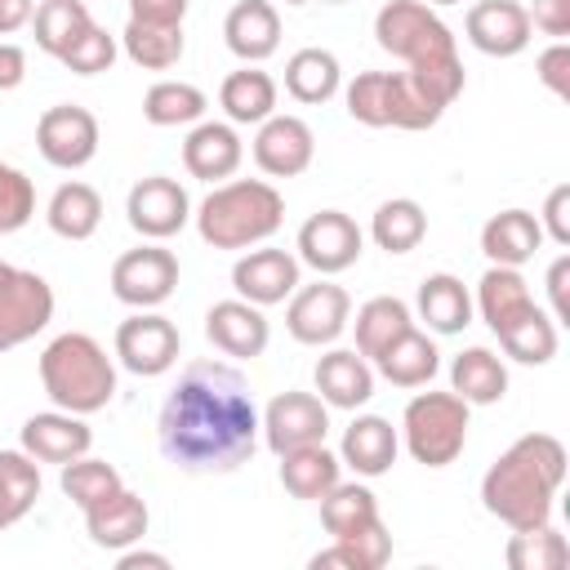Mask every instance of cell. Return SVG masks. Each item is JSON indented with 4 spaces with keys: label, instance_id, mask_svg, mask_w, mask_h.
I'll list each match as a JSON object with an SVG mask.
<instances>
[{
    "label": "cell",
    "instance_id": "obj_44",
    "mask_svg": "<svg viewBox=\"0 0 570 570\" xmlns=\"http://www.w3.org/2000/svg\"><path fill=\"white\" fill-rule=\"evenodd\" d=\"M503 557L512 570H561L570 561V543L561 539V530L552 521H539V525L512 530Z\"/></svg>",
    "mask_w": 570,
    "mask_h": 570
},
{
    "label": "cell",
    "instance_id": "obj_28",
    "mask_svg": "<svg viewBox=\"0 0 570 570\" xmlns=\"http://www.w3.org/2000/svg\"><path fill=\"white\" fill-rule=\"evenodd\" d=\"M414 312L428 325V334H463L472 325V294H468V285L459 276L432 272V276L419 281Z\"/></svg>",
    "mask_w": 570,
    "mask_h": 570
},
{
    "label": "cell",
    "instance_id": "obj_17",
    "mask_svg": "<svg viewBox=\"0 0 570 570\" xmlns=\"http://www.w3.org/2000/svg\"><path fill=\"white\" fill-rule=\"evenodd\" d=\"M316 156V134L303 116L272 111L254 134V165L267 178H298Z\"/></svg>",
    "mask_w": 570,
    "mask_h": 570
},
{
    "label": "cell",
    "instance_id": "obj_41",
    "mask_svg": "<svg viewBox=\"0 0 570 570\" xmlns=\"http://www.w3.org/2000/svg\"><path fill=\"white\" fill-rule=\"evenodd\" d=\"M205 89H196L191 80H156L147 94H142V116L147 125L156 129H178V125H196L205 120Z\"/></svg>",
    "mask_w": 570,
    "mask_h": 570
},
{
    "label": "cell",
    "instance_id": "obj_6",
    "mask_svg": "<svg viewBox=\"0 0 570 570\" xmlns=\"http://www.w3.org/2000/svg\"><path fill=\"white\" fill-rule=\"evenodd\" d=\"M347 116L370 129H432L445 107H436L410 71H361L343 89Z\"/></svg>",
    "mask_w": 570,
    "mask_h": 570
},
{
    "label": "cell",
    "instance_id": "obj_51",
    "mask_svg": "<svg viewBox=\"0 0 570 570\" xmlns=\"http://www.w3.org/2000/svg\"><path fill=\"white\" fill-rule=\"evenodd\" d=\"M525 13H530V27H539L543 36L552 40L570 36V0H534Z\"/></svg>",
    "mask_w": 570,
    "mask_h": 570
},
{
    "label": "cell",
    "instance_id": "obj_1",
    "mask_svg": "<svg viewBox=\"0 0 570 570\" xmlns=\"http://www.w3.org/2000/svg\"><path fill=\"white\" fill-rule=\"evenodd\" d=\"M156 441L169 468L191 476H223L258 450V405L245 374L227 361H187L169 387Z\"/></svg>",
    "mask_w": 570,
    "mask_h": 570
},
{
    "label": "cell",
    "instance_id": "obj_23",
    "mask_svg": "<svg viewBox=\"0 0 570 570\" xmlns=\"http://www.w3.org/2000/svg\"><path fill=\"white\" fill-rule=\"evenodd\" d=\"M151 525V512L142 503V494H134L129 485L111 490L107 499H98L94 508H85V530H89V543L94 548H107V552H120L129 543H138Z\"/></svg>",
    "mask_w": 570,
    "mask_h": 570
},
{
    "label": "cell",
    "instance_id": "obj_56",
    "mask_svg": "<svg viewBox=\"0 0 570 570\" xmlns=\"http://www.w3.org/2000/svg\"><path fill=\"white\" fill-rule=\"evenodd\" d=\"M423 4H432V9H441V4H459V0H423Z\"/></svg>",
    "mask_w": 570,
    "mask_h": 570
},
{
    "label": "cell",
    "instance_id": "obj_8",
    "mask_svg": "<svg viewBox=\"0 0 570 570\" xmlns=\"http://www.w3.org/2000/svg\"><path fill=\"white\" fill-rule=\"evenodd\" d=\"M53 321V289L40 272L0 263V352L31 343Z\"/></svg>",
    "mask_w": 570,
    "mask_h": 570
},
{
    "label": "cell",
    "instance_id": "obj_15",
    "mask_svg": "<svg viewBox=\"0 0 570 570\" xmlns=\"http://www.w3.org/2000/svg\"><path fill=\"white\" fill-rule=\"evenodd\" d=\"M258 432L272 454L316 445L330 432V405L316 392H276L267 401V410L258 414Z\"/></svg>",
    "mask_w": 570,
    "mask_h": 570
},
{
    "label": "cell",
    "instance_id": "obj_31",
    "mask_svg": "<svg viewBox=\"0 0 570 570\" xmlns=\"http://www.w3.org/2000/svg\"><path fill=\"white\" fill-rule=\"evenodd\" d=\"M218 107L232 125H263L276 111V80L258 62H245L218 85Z\"/></svg>",
    "mask_w": 570,
    "mask_h": 570
},
{
    "label": "cell",
    "instance_id": "obj_2",
    "mask_svg": "<svg viewBox=\"0 0 570 570\" xmlns=\"http://www.w3.org/2000/svg\"><path fill=\"white\" fill-rule=\"evenodd\" d=\"M566 481V445L552 432L517 436L481 476V508L508 530L552 521V499Z\"/></svg>",
    "mask_w": 570,
    "mask_h": 570
},
{
    "label": "cell",
    "instance_id": "obj_54",
    "mask_svg": "<svg viewBox=\"0 0 570 570\" xmlns=\"http://www.w3.org/2000/svg\"><path fill=\"white\" fill-rule=\"evenodd\" d=\"M36 13V0H0V36H13L31 22Z\"/></svg>",
    "mask_w": 570,
    "mask_h": 570
},
{
    "label": "cell",
    "instance_id": "obj_53",
    "mask_svg": "<svg viewBox=\"0 0 570 570\" xmlns=\"http://www.w3.org/2000/svg\"><path fill=\"white\" fill-rule=\"evenodd\" d=\"M27 80V53L13 40H0V89H18Z\"/></svg>",
    "mask_w": 570,
    "mask_h": 570
},
{
    "label": "cell",
    "instance_id": "obj_7",
    "mask_svg": "<svg viewBox=\"0 0 570 570\" xmlns=\"http://www.w3.org/2000/svg\"><path fill=\"white\" fill-rule=\"evenodd\" d=\"M472 405L454 392H419L410 396L401 414V441L414 463L423 468H450L468 445V414Z\"/></svg>",
    "mask_w": 570,
    "mask_h": 570
},
{
    "label": "cell",
    "instance_id": "obj_32",
    "mask_svg": "<svg viewBox=\"0 0 570 570\" xmlns=\"http://www.w3.org/2000/svg\"><path fill=\"white\" fill-rule=\"evenodd\" d=\"M450 392L468 405H494L508 396V365L490 347H463L450 361Z\"/></svg>",
    "mask_w": 570,
    "mask_h": 570
},
{
    "label": "cell",
    "instance_id": "obj_11",
    "mask_svg": "<svg viewBox=\"0 0 570 570\" xmlns=\"http://www.w3.org/2000/svg\"><path fill=\"white\" fill-rule=\"evenodd\" d=\"M294 249H298V263L312 267L316 276H338V272H347L365 254V232L343 209H316L298 227Z\"/></svg>",
    "mask_w": 570,
    "mask_h": 570
},
{
    "label": "cell",
    "instance_id": "obj_34",
    "mask_svg": "<svg viewBox=\"0 0 570 570\" xmlns=\"http://www.w3.org/2000/svg\"><path fill=\"white\" fill-rule=\"evenodd\" d=\"M45 223L62 240H89L98 232V223H102V196H98V187H89L80 178L62 183L49 196V205H45Z\"/></svg>",
    "mask_w": 570,
    "mask_h": 570
},
{
    "label": "cell",
    "instance_id": "obj_49",
    "mask_svg": "<svg viewBox=\"0 0 570 570\" xmlns=\"http://www.w3.org/2000/svg\"><path fill=\"white\" fill-rule=\"evenodd\" d=\"M534 218H539L543 236L566 249L570 245V183H557L548 191V200H543V214H534Z\"/></svg>",
    "mask_w": 570,
    "mask_h": 570
},
{
    "label": "cell",
    "instance_id": "obj_12",
    "mask_svg": "<svg viewBox=\"0 0 570 570\" xmlns=\"http://www.w3.org/2000/svg\"><path fill=\"white\" fill-rule=\"evenodd\" d=\"M36 151L53 169H85L98 156V116L80 102L45 107L36 120Z\"/></svg>",
    "mask_w": 570,
    "mask_h": 570
},
{
    "label": "cell",
    "instance_id": "obj_4",
    "mask_svg": "<svg viewBox=\"0 0 570 570\" xmlns=\"http://www.w3.org/2000/svg\"><path fill=\"white\" fill-rule=\"evenodd\" d=\"M196 232L214 249H254L285 223V196L267 178H227L196 205Z\"/></svg>",
    "mask_w": 570,
    "mask_h": 570
},
{
    "label": "cell",
    "instance_id": "obj_16",
    "mask_svg": "<svg viewBox=\"0 0 570 570\" xmlns=\"http://www.w3.org/2000/svg\"><path fill=\"white\" fill-rule=\"evenodd\" d=\"M298 272H303L298 254L276 249V245H258L232 263V289H236V298H245L254 307H272L298 289Z\"/></svg>",
    "mask_w": 570,
    "mask_h": 570
},
{
    "label": "cell",
    "instance_id": "obj_48",
    "mask_svg": "<svg viewBox=\"0 0 570 570\" xmlns=\"http://www.w3.org/2000/svg\"><path fill=\"white\" fill-rule=\"evenodd\" d=\"M534 76L543 80V89H552L557 98H570V45L552 40L539 58H534Z\"/></svg>",
    "mask_w": 570,
    "mask_h": 570
},
{
    "label": "cell",
    "instance_id": "obj_36",
    "mask_svg": "<svg viewBox=\"0 0 570 570\" xmlns=\"http://www.w3.org/2000/svg\"><path fill=\"white\" fill-rule=\"evenodd\" d=\"M316 503H321V525H325L330 539H347V534H356V530L383 521L374 490L361 485V481H338V485H330Z\"/></svg>",
    "mask_w": 570,
    "mask_h": 570
},
{
    "label": "cell",
    "instance_id": "obj_9",
    "mask_svg": "<svg viewBox=\"0 0 570 570\" xmlns=\"http://www.w3.org/2000/svg\"><path fill=\"white\" fill-rule=\"evenodd\" d=\"M174 289H178V258L160 240H142L138 249H125L111 263V294L134 312L160 307Z\"/></svg>",
    "mask_w": 570,
    "mask_h": 570
},
{
    "label": "cell",
    "instance_id": "obj_25",
    "mask_svg": "<svg viewBox=\"0 0 570 570\" xmlns=\"http://www.w3.org/2000/svg\"><path fill=\"white\" fill-rule=\"evenodd\" d=\"M396 450H401V432L383 414H356L338 441V459L356 476H383L396 463Z\"/></svg>",
    "mask_w": 570,
    "mask_h": 570
},
{
    "label": "cell",
    "instance_id": "obj_13",
    "mask_svg": "<svg viewBox=\"0 0 570 570\" xmlns=\"http://www.w3.org/2000/svg\"><path fill=\"white\" fill-rule=\"evenodd\" d=\"M352 321V298L343 285L334 281H316V285H298L289 294L285 307V330L294 343L303 347H330Z\"/></svg>",
    "mask_w": 570,
    "mask_h": 570
},
{
    "label": "cell",
    "instance_id": "obj_19",
    "mask_svg": "<svg viewBox=\"0 0 570 570\" xmlns=\"http://www.w3.org/2000/svg\"><path fill=\"white\" fill-rule=\"evenodd\" d=\"M18 445H22L36 463H58V468H62V463L89 454L94 432H89L85 414H71V410H58V405H53V410L31 414V419L22 423Z\"/></svg>",
    "mask_w": 570,
    "mask_h": 570
},
{
    "label": "cell",
    "instance_id": "obj_3",
    "mask_svg": "<svg viewBox=\"0 0 570 570\" xmlns=\"http://www.w3.org/2000/svg\"><path fill=\"white\" fill-rule=\"evenodd\" d=\"M374 40H379L383 53L405 62L414 85L436 107H450L463 94V62H459L454 31L445 27V18L432 4H423V0H387L374 13Z\"/></svg>",
    "mask_w": 570,
    "mask_h": 570
},
{
    "label": "cell",
    "instance_id": "obj_39",
    "mask_svg": "<svg viewBox=\"0 0 570 570\" xmlns=\"http://www.w3.org/2000/svg\"><path fill=\"white\" fill-rule=\"evenodd\" d=\"M89 27H94V13H89L85 0H40L36 13H31L36 45H40L49 58H62Z\"/></svg>",
    "mask_w": 570,
    "mask_h": 570
},
{
    "label": "cell",
    "instance_id": "obj_43",
    "mask_svg": "<svg viewBox=\"0 0 570 570\" xmlns=\"http://www.w3.org/2000/svg\"><path fill=\"white\" fill-rule=\"evenodd\" d=\"M120 49L142 71H169V67H178L187 40H183V27H151V22L129 18L120 31Z\"/></svg>",
    "mask_w": 570,
    "mask_h": 570
},
{
    "label": "cell",
    "instance_id": "obj_24",
    "mask_svg": "<svg viewBox=\"0 0 570 570\" xmlns=\"http://www.w3.org/2000/svg\"><path fill=\"white\" fill-rule=\"evenodd\" d=\"M223 40L240 62H263L281 49V13L272 0H236L223 18Z\"/></svg>",
    "mask_w": 570,
    "mask_h": 570
},
{
    "label": "cell",
    "instance_id": "obj_52",
    "mask_svg": "<svg viewBox=\"0 0 570 570\" xmlns=\"http://www.w3.org/2000/svg\"><path fill=\"white\" fill-rule=\"evenodd\" d=\"M129 18L151 27H183L187 0H129Z\"/></svg>",
    "mask_w": 570,
    "mask_h": 570
},
{
    "label": "cell",
    "instance_id": "obj_45",
    "mask_svg": "<svg viewBox=\"0 0 570 570\" xmlns=\"http://www.w3.org/2000/svg\"><path fill=\"white\" fill-rule=\"evenodd\" d=\"M58 485H62V494L85 512V508H94L98 499H107L111 490H120L125 481H120V472H116L107 459H89V454H80V459H71V463H62Z\"/></svg>",
    "mask_w": 570,
    "mask_h": 570
},
{
    "label": "cell",
    "instance_id": "obj_20",
    "mask_svg": "<svg viewBox=\"0 0 570 570\" xmlns=\"http://www.w3.org/2000/svg\"><path fill=\"white\" fill-rule=\"evenodd\" d=\"M245 160V142L232 120H196L183 142V165L200 183H227Z\"/></svg>",
    "mask_w": 570,
    "mask_h": 570
},
{
    "label": "cell",
    "instance_id": "obj_33",
    "mask_svg": "<svg viewBox=\"0 0 570 570\" xmlns=\"http://www.w3.org/2000/svg\"><path fill=\"white\" fill-rule=\"evenodd\" d=\"M338 89H343V67H338V58L330 49L307 45V49L289 53V62H285V94L294 102L316 107V102H330Z\"/></svg>",
    "mask_w": 570,
    "mask_h": 570
},
{
    "label": "cell",
    "instance_id": "obj_38",
    "mask_svg": "<svg viewBox=\"0 0 570 570\" xmlns=\"http://www.w3.org/2000/svg\"><path fill=\"white\" fill-rule=\"evenodd\" d=\"M392 561V534L383 521L347 534V539H334L330 548L312 552V570H330V566H343V570H383Z\"/></svg>",
    "mask_w": 570,
    "mask_h": 570
},
{
    "label": "cell",
    "instance_id": "obj_40",
    "mask_svg": "<svg viewBox=\"0 0 570 570\" xmlns=\"http://www.w3.org/2000/svg\"><path fill=\"white\" fill-rule=\"evenodd\" d=\"M370 236H374V245L387 249V254H410V249H419L423 236H428V214H423L419 200L392 196V200H383V205L374 209Z\"/></svg>",
    "mask_w": 570,
    "mask_h": 570
},
{
    "label": "cell",
    "instance_id": "obj_50",
    "mask_svg": "<svg viewBox=\"0 0 570 570\" xmlns=\"http://www.w3.org/2000/svg\"><path fill=\"white\" fill-rule=\"evenodd\" d=\"M548 316L557 321V325H570V254H557L552 263H548Z\"/></svg>",
    "mask_w": 570,
    "mask_h": 570
},
{
    "label": "cell",
    "instance_id": "obj_14",
    "mask_svg": "<svg viewBox=\"0 0 570 570\" xmlns=\"http://www.w3.org/2000/svg\"><path fill=\"white\" fill-rule=\"evenodd\" d=\"M125 218L142 240H169L191 223V196L178 178H138L125 196Z\"/></svg>",
    "mask_w": 570,
    "mask_h": 570
},
{
    "label": "cell",
    "instance_id": "obj_55",
    "mask_svg": "<svg viewBox=\"0 0 570 570\" xmlns=\"http://www.w3.org/2000/svg\"><path fill=\"white\" fill-rule=\"evenodd\" d=\"M142 566H151V570H169V557L165 552H147V548H120V557H116V570H142Z\"/></svg>",
    "mask_w": 570,
    "mask_h": 570
},
{
    "label": "cell",
    "instance_id": "obj_35",
    "mask_svg": "<svg viewBox=\"0 0 570 570\" xmlns=\"http://www.w3.org/2000/svg\"><path fill=\"white\" fill-rule=\"evenodd\" d=\"M347 325H356V352H361L365 361H374L387 343H396V338L414 325V312H410V303L396 298V294H374L370 303L356 307V321H347Z\"/></svg>",
    "mask_w": 570,
    "mask_h": 570
},
{
    "label": "cell",
    "instance_id": "obj_37",
    "mask_svg": "<svg viewBox=\"0 0 570 570\" xmlns=\"http://www.w3.org/2000/svg\"><path fill=\"white\" fill-rule=\"evenodd\" d=\"M40 499V463L18 445L0 450V534L18 525Z\"/></svg>",
    "mask_w": 570,
    "mask_h": 570
},
{
    "label": "cell",
    "instance_id": "obj_26",
    "mask_svg": "<svg viewBox=\"0 0 570 570\" xmlns=\"http://www.w3.org/2000/svg\"><path fill=\"white\" fill-rule=\"evenodd\" d=\"M370 365H374V374L387 379L392 387H428V383L436 379V370H441V352H436L432 334H423L419 325H410V330H405L396 343H387Z\"/></svg>",
    "mask_w": 570,
    "mask_h": 570
},
{
    "label": "cell",
    "instance_id": "obj_29",
    "mask_svg": "<svg viewBox=\"0 0 570 570\" xmlns=\"http://www.w3.org/2000/svg\"><path fill=\"white\" fill-rule=\"evenodd\" d=\"M534 307L530 298V285L521 276V267H499L490 263L476 281V298H472V312H481V321L490 325V334H503L517 316H525Z\"/></svg>",
    "mask_w": 570,
    "mask_h": 570
},
{
    "label": "cell",
    "instance_id": "obj_47",
    "mask_svg": "<svg viewBox=\"0 0 570 570\" xmlns=\"http://www.w3.org/2000/svg\"><path fill=\"white\" fill-rule=\"evenodd\" d=\"M116 53H120V45H116V36H107L98 22L58 58L67 71H76V76H98V71H111V62H116Z\"/></svg>",
    "mask_w": 570,
    "mask_h": 570
},
{
    "label": "cell",
    "instance_id": "obj_21",
    "mask_svg": "<svg viewBox=\"0 0 570 570\" xmlns=\"http://www.w3.org/2000/svg\"><path fill=\"white\" fill-rule=\"evenodd\" d=\"M205 338L223 352V356H240V361H254L267 352V316L263 307L245 303V298H223L205 312Z\"/></svg>",
    "mask_w": 570,
    "mask_h": 570
},
{
    "label": "cell",
    "instance_id": "obj_10",
    "mask_svg": "<svg viewBox=\"0 0 570 570\" xmlns=\"http://www.w3.org/2000/svg\"><path fill=\"white\" fill-rule=\"evenodd\" d=\"M178 356H183V334H178V325L169 316L142 307V312H134V316H125L116 325V361L129 374L156 379V374L174 370Z\"/></svg>",
    "mask_w": 570,
    "mask_h": 570
},
{
    "label": "cell",
    "instance_id": "obj_22",
    "mask_svg": "<svg viewBox=\"0 0 570 570\" xmlns=\"http://www.w3.org/2000/svg\"><path fill=\"white\" fill-rule=\"evenodd\" d=\"M316 396L330 410H361L374 396V365L356 347H330L312 370Z\"/></svg>",
    "mask_w": 570,
    "mask_h": 570
},
{
    "label": "cell",
    "instance_id": "obj_27",
    "mask_svg": "<svg viewBox=\"0 0 570 570\" xmlns=\"http://www.w3.org/2000/svg\"><path fill=\"white\" fill-rule=\"evenodd\" d=\"M543 245V227L530 209H499L485 218L481 227V254L499 267H521L539 254Z\"/></svg>",
    "mask_w": 570,
    "mask_h": 570
},
{
    "label": "cell",
    "instance_id": "obj_57",
    "mask_svg": "<svg viewBox=\"0 0 570 570\" xmlns=\"http://www.w3.org/2000/svg\"><path fill=\"white\" fill-rule=\"evenodd\" d=\"M285 4H307V0H285ZM325 4H343V0H325Z\"/></svg>",
    "mask_w": 570,
    "mask_h": 570
},
{
    "label": "cell",
    "instance_id": "obj_5",
    "mask_svg": "<svg viewBox=\"0 0 570 570\" xmlns=\"http://www.w3.org/2000/svg\"><path fill=\"white\" fill-rule=\"evenodd\" d=\"M40 387L58 410L98 414L116 396V361L94 334L67 330L40 352Z\"/></svg>",
    "mask_w": 570,
    "mask_h": 570
},
{
    "label": "cell",
    "instance_id": "obj_30",
    "mask_svg": "<svg viewBox=\"0 0 570 570\" xmlns=\"http://www.w3.org/2000/svg\"><path fill=\"white\" fill-rule=\"evenodd\" d=\"M276 459H281V485H285L294 499L316 503L330 485L343 481V459H338L334 450H325V441L285 450V454H276Z\"/></svg>",
    "mask_w": 570,
    "mask_h": 570
},
{
    "label": "cell",
    "instance_id": "obj_42",
    "mask_svg": "<svg viewBox=\"0 0 570 570\" xmlns=\"http://www.w3.org/2000/svg\"><path fill=\"white\" fill-rule=\"evenodd\" d=\"M499 338V347H503V356H512L517 365H548L552 356H557V343H561V334H557V321L534 303L525 316H517L503 334H494Z\"/></svg>",
    "mask_w": 570,
    "mask_h": 570
},
{
    "label": "cell",
    "instance_id": "obj_46",
    "mask_svg": "<svg viewBox=\"0 0 570 570\" xmlns=\"http://www.w3.org/2000/svg\"><path fill=\"white\" fill-rule=\"evenodd\" d=\"M31 214H36V187H31V178L22 169H13V165L0 160V236L22 232L31 223Z\"/></svg>",
    "mask_w": 570,
    "mask_h": 570
},
{
    "label": "cell",
    "instance_id": "obj_18",
    "mask_svg": "<svg viewBox=\"0 0 570 570\" xmlns=\"http://www.w3.org/2000/svg\"><path fill=\"white\" fill-rule=\"evenodd\" d=\"M463 36L485 58H517L530 45L534 27H530L525 4L517 0H476L463 18Z\"/></svg>",
    "mask_w": 570,
    "mask_h": 570
}]
</instances>
